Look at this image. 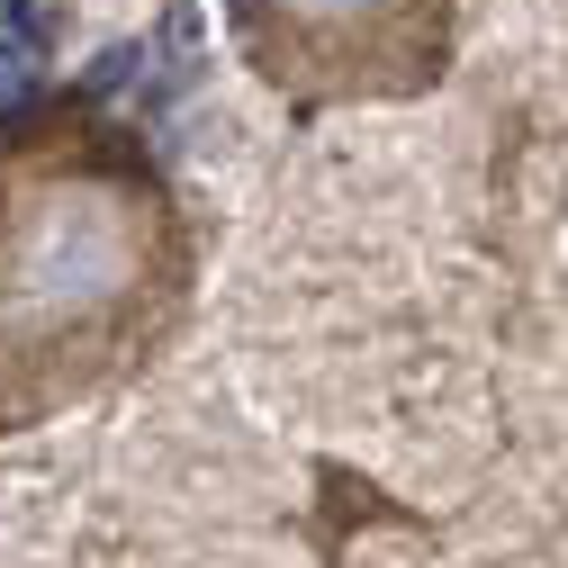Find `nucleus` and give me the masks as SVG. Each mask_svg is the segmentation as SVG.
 <instances>
[{
  "instance_id": "f257e3e1",
  "label": "nucleus",
  "mask_w": 568,
  "mask_h": 568,
  "mask_svg": "<svg viewBox=\"0 0 568 568\" xmlns=\"http://www.w3.org/2000/svg\"><path fill=\"white\" fill-rule=\"evenodd\" d=\"M28 63H37V28L10 10V0H0V91H19V82H28Z\"/></svg>"
},
{
  "instance_id": "f03ea898",
  "label": "nucleus",
  "mask_w": 568,
  "mask_h": 568,
  "mask_svg": "<svg viewBox=\"0 0 568 568\" xmlns=\"http://www.w3.org/2000/svg\"><path fill=\"white\" fill-rule=\"evenodd\" d=\"M290 10H307V19H352V10H371V0H290Z\"/></svg>"
}]
</instances>
